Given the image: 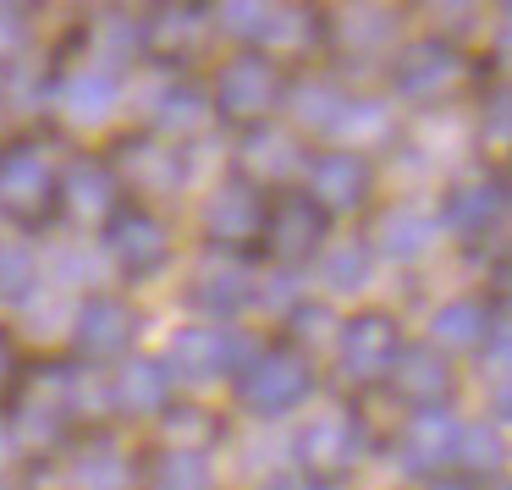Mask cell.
Masks as SVG:
<instances>
[{
  "label": "cell",
  "mask_w": 512,
  "mask_h": 490,
  "mask_svg": "<svg viewBox=\"0 0 512 490\" xmlns=\"http://www.w3.org/2000/svg\"><path fill=\"white\" fill-rule=\"evenodd\" d=\"M309 386H314V369H309V358L292 353V347H270V353H259L254 364L243 369V380H237V391H243L248 408L270 413V419L287 413V408H298V402L309 397Z\"/></svg>",
  "instance_id": "obj_1"
},
{
  "label": "cell",
  "mask_w": 512,
  "mask_h": 490,
  "mask_svg": "<svg viewBox=\"0 0 512 490\" xmlns=\"http://www.w3.org/2000/svg\"><path fill=\"white\" fill-rule=\"evenodd\" d=\"M166 358H171L166 375H182V380H221V375H232V369H243L248 342L232 331V325H188V331L171 336Z\"/></svg>",
  "instance_id": "obj_2"
},
{
  "label": "cell",
  "mask_w": 512,
  "mask_h": 490,
  "mask_svg": "<svg viewBox=\"0 0 512 490\" xmlns=\"http://www.w3.org/2000/svg\"><path fill=\"white\" fill-rule=\"evenodd\" d=\"M56 193V171L34 144H17L0 155V210H12L17 221H39Z\"/></svg>",
  "instance_id": "obj_3"
},
{
  "label": "cell",
  "mask_w": 512,
  "mask_h": 490,
  "mask_svg": "<svg viewBox=\"0 0 512 490\" xmlns=\"http://www.w3.org/2000/svg\"><path fill=\"white\" fill-rule=\"evenodd\" d=\"M397 353H402V342H397V325H391L386 314H364V320H353V325L336 331V364H342V380H380Z\"/></svg>",
  "instance_id": "obj_4"
},
{
  "label": "cell",
  "mask_w": 512,
  "mask_h": 490,
  "mask_svg": "<svg viewBox=\"0 0 512 490\" xmlns=\"http://www.w3.org/2000/svg\"><path fill=\"white\" fill-rule=\"evenodd\" d=\"M303 171H309V193H303V199H309L314 210H353L369 193V160L353 155V149H325V155H314Z\"/></svg>",
  "instance_id": "obj_5"
},
{
  "label": "cell",
  "mask_w": 512,
  "mask_h": 490,
  "mask_svg": "<svg viewBox=\"0 0 512 490\" xmlns=\"http://www.w3.org/2000/svg\"><path fill=\"white\" fill-rule=\"evenodd\" d=\"M457 430H463L457 413L419 408L408 424H402V441H397L402 468H413V474H441V468L457 457Z\"/></svg>",
  "instance_id": "obj_6"
},
{
  "label": "cell",
  "mask_w": 512,
  "mask_h": 490,
  "mask_svg": "<svg viewBox=\"0 0 512 490\" xmlns=\"http://www.w3.org/2000/svg\"><path fill=\"white\" fill-rule=\"evenodd\" d=\"M298 452H303V463L320 468V474H342V468H353L358 457H364V430H358V419L347 408H325L309 419Z\"/></svg>",
  "instance_id": "obj_7"
},
{
  "label": "cell",
  "mask_w": 512,
  "mask_h": 490,
  "mask_svg": "<svg viewBox=\"0 0 512 490\" xmlns=\"http://www.w3.org/2000/svg\"><path fill=\"white\" fill-rule=\"evenodd\" d=\"M116 105H122V83H116V72L100 67V61L67 72V83H61V116H67L72 127H105L116 116Z\"/></svg>",
  "instance_id": "obj_8"
},
{
  "label": "cell",
  "mask_w": 512,
  "mask_h": 490,
  "mask_svg": "<svg viewBox=\"0 0 512 490\" xmlns=\"http://www.w3.org/2000/svg\"><path fill=\"white\" fill-rule=\"evenodd\" d=\"M276 94H281V83H276V67H270L265 56H237V61H226V67H221V83H215V100H221V111H232V116H259V111H270V105H276Z\"/></svg>",
  "instance_id": "obj_9"
},
{
  "label": "cell",
  "mask_w": 512,
  "mask_h": 490,
  "mask_svg": "<svg viewBox=\"0 0 512 490\" xmlns=\"http://www.w3.org/2000/svg\"><path fill=\"white\" fill-rule=\"evenodd\" d=\"M265 232H270L276 259H287V265L292 259H309L325 237V210H314L303 193H292V199H276L265 210Z\"/></svg>",
  "instance_id": "obj_10"
},
{
  "label": "cell",
  "mask_w": 512,
  "mask_h": 490,
  "mask_svg": "<svg viewBox=\"0 0 512 490\" xmlns=\"http://www.w3.org/2000/svg\"><path fill=\"white\" fill-rule=\"evenodd\" d=\"M166 254H171V237H166V226H160L155 215H144V210L116 215V226H111V259L122 270L149 276V270L166 265Z\"/></svg>",
  "instance_id": "obj_11"
},
{
  "label": "cell",
  "mask_w": 512,
  "mask_h": 490,
  "mask_svg": "<svg viewBox=\"0 0 512 490\" xmlns=\"http://www.w3.org/2000/svg\"><path fill=\"white\" fill-rule=\"evenodd\" d=\"M457 56L446 45H435V39H424V45H408L397 56V67H391V78H397V89L408 94V100H435L441 89H452L457 83Z\"/></svg>",
  "instance_id": "obj_12"
},
{
  "label": "cell",
  "mask_w": 512,
  "mask_h": 490,
  "mask_svg": "<svg viewBox=\"0 0 512 490\" xmlns=\"http://www.w3.org/2000/svg\"><path fill=\"white\" fill-rule=\"evenodd\" d=\"M386 375H391V386H397L408 402H419V408H441L446 386H452L446 353H435L430 342H424V347H402V353L391 358Z\"/></svg>",
  "instance_id": "obj_13"
},
{
  "label": "cell",
  "mask_w": 512,
  "mask_h": 490,
  "mask_svg": "<svg viewBox=\"0 0 512 490\" xmlns=\"http://www.w3.org/2000/svg\"><path fill=\"white\" fill-rule=\"evenodd\" d=\"M133 309H127L122 298H89L72 309V336H78L89 353H122L127 342H133Z\"/></svg>",
  "instance_id": "obj_14"
},
{
  "label": "cell",
  "mask_w": 512,
  "mask_h": 490,
  "mask_svg": "<svg viewBox=\"0 0 512 490\" xmlns=\"http://www.w3.org/2000/svg\"><path fill=\"white\" fill-rule=\"evenodd\" d=\"M380 254L386 259H424L441 243V215L419 210V204H397V210L380 215Z\"/></svg>",
  "instance_id": "obj_15"
},
{
  "label": "cell",
  "mask_w": 512,
  "mask_h": 490,
  "mask_svg": "<svg viewBox=\"0 0 512 490\" xmlns=\"http://www.w3.org/2000/svg\"><path fill=\"white\" fill-rule=\"evenodd\" d=\"M127 177H133L138 193H177L182 177H188V155L166 138H149V144H127L122 155Z\"/></svg>",
  "instance_id": "obj_16"
},
{
  "label": "cell",
  "mask_w": 512,
  "mask_h": 490,
  "mask_svg": "<svg viewBox=\"0 0 512 490\" xmlns=\"http://www.w3.org/2000/svg\"><path fill=\"white\" fill-rule=\"evenodd\" d=\"M369 270H375L369 243H358V237H336V243L320 248V265H314V276H320L325 298H353V292L369 287Z\"/></svg>",
  "instance_id": "obj_17"
},
{
  "label": "cell",
  "mask_w": 512,
  "mask_h": 490,
  "mask_svg": "<svg viewBox=\"0 0 512 490\" xmlns=\"http://www.w3.org/2000/svg\"><path fill=\"white\" fill-rule=\"evenodd\" d=\"M210 116H215L210 94H199L193 83H160L155 105H149V122L166 133V144H171V138L199 133V127H210Z\"/></svg>",
  "instance_id": "obj_18"
},
{
  "label": "cell",
  "mask_w": 512,
  "mask_h": 490,
  "mask_svg": "<svg viewBox=\"0 0 512 490\" xmlns=\"http://www.w3.org/2000/svg\"><path fill=\"white\" fill-rule=\"evenodd\" d=\"M243 166L265 182H287L309 166V149H298V138H292L287 127H254L248 144H243Z\"/></svg>",
  "instance_id": "obj_19"
},
{
  "label": "cell",
  "mask_w": 512,
  "mask_h": 490,
  "mask_svg": "<svg viewBox=\"0 0 512 490\" xmlns=\"http://www.w3.org/2000/svg\"><path fill=\"white\" fill-rule=\"evenodd\" d=\"M204 226H210L215 237H248L265 226V199H259L248 182H226V188H215L210 199H204Z\"/></svg>",
  "instance_id": "obj_20"
},
{
  "label": "cell",
  "mask_w": 512,
  "mask_h": 490,
  "mask_svg": "<svg viewBox=\"0 0 512 490\" xmlns=\"http://www.w3.org/2000/svg\"><path fill=\"white\" fill-rule=\"evenodd\" d=\"M61 188H67V210L78 221H105L116 210V171L105 160H72Z\"/></svg>",
  "instance_id": "obj_21"
},
{
  "label": "cell",
  "mask_w": 512,
  "mask_h": 490,
  "mask_svg": "<svg viewBox=\"0 0 512 490\" xmlns=\"http://www.w3.org/2000/svg\"><path fill=\"white\" fill-rule=\"evenodd\" d=\"M166 386H171L166 364H155V358H127L111 380V402L116 408H133V413H149L166 402Z\"/></svg>",
  "instance_id": "obj_22"
},
{
  "label": "cell",
  "mask_w": 512,
  "mask_h": 490,
  "mask_svg": "<svg viewBox=\"0 0 512 490\" xmlns=\"http://www.w3.org/2000/svg\"><path fill=\"white\" fill-rule=\"evenodd\" d=\"M72 490H127L133 485V463L122 457L116 441H94L72 457Z\"/></svg>",
  "instance_id": "obj_23"
},
{
  "label": "cell",
  "mask_w": 512,
  "mask_h": 490,
  "mask_svg": "<svg viewBox=\"0 0 512 490\" xmlns=\"http://www.w3.org/2000/svg\"><path fill=\"white\" fill-rule=\"evenodd\" d=\"M485 331H490L485 303H474V298H452L430 314V347L435 353H441V347H479Z\"/></svg>",
  "instance_id": "obj_24"
},
{
  "label": "cell",
  "mask_w": 512,
  "mask_h": 490,
  "mask_svg": "<svg viewBox=\"0 0 512 490\" xmlns=\"http://www.w3.org/2000/svg\"><path fill=\"white\" fill-rule=\"evenodd\" d=\"M254 298V287H248V276L237 265H221V270H204L199 276V287H193V303H199L204 314H210V325H221V320H232L243 303Z\"/></svg>",
  "instance_id": "obj_25"
},
{
  "label": "cell",
  "mask_w": 512,
  "mask_h": 490,
  "mask_svg": "<svg viewBox=\"0 0 512 490\" xmlns=\"http://www.w3.org/2000/svg\"><path fill=\"white\" fill-rule=\"evenodd\" d=\"M39 276H50L56 287H94V281L105 276V259L94 254L83 237H67V243H56L39 259Z\"/></svg>",
  "instance_id": "obj_26"
},
{
  "label": "cell",
  "mask_w": 512,
  "mask_h": 490,
  "mask_svg": "<svg viewBox=\"0 0 512 490\" xmlns=\"http://www.w3.org/2000/svg\"><path fill=\"white\" fill-rule=\"evenodd\" d=\"M39 254L17 237H0V298L6 303H28L39 292Z\"/></svg>",
  "instance_id": "obj_27"
},
{
  "label": "cell",
  "mask_w": 512,
  "mask_h": 490,
  "mask_svg": "<svg viewBox=\"0 0 512 490\" xmlns=\"http://www.w3.org/2000/svg\"><path fill=\"white\" fill-rule=\"evenodd\" d=\"M292 116H298L303 127H314V133H331L336 127V116H342V105H347V94H342V83H331V78H309L298 94H292Z\"/></svg>",
  "instance_id": "obj_28"
},
{
  "label": "cell",
  "mask_w": 512,
  "mask_h": 490,
  "mask_svg": "<svg viewBox=\"0 0 512 490\" xmlns=\"http://www.w3.org/2000/svg\"><path fill=\"white\" fill-rule=\"evenodd\" d=\"M386 127H391V111L380 100H353L347 94V105H342V116H336V127L331 133L342 138V144H353V155L364 144H375V138H386Z\"/></svg>",
  "instance_id": "obj_29"
},
{
  "label": "cell",
  "mask_w": 512,
  "mask_h": 490,
  "mask_svg": "<svg viewBox=\"0 0 512 490\" xmlns=\"http://www.w3.org/2000/svg\"><path fill=\"white\" fill-rule=\"evenodd\" d=\"M215 468L204 452H166L155 463V490H210Z\"/></svg>",
  "instance_id": "obj_30"
},
{
  "label": "cell",
  "mask_w": 512,
  "mask_h": 490,
  "mask_svg": "<svg viewBox=\"0 0 512 490\" xmlns=\"http://www.w3.org/2000/svg\"><path fill=\"white\" fill-rule=\"evenodd\" d=\"M144 45V28L133 23V17H105L100 28H94V61L100 67H122V61H133V50Z\"/></svg>",
  "instance_id": "obj_31"
},
{
  "label": "cell",
  "mask_w": 512,
  "mask_h": 490,
  "mask_svg": "<svg viewBox=\"0 0 512 490\" xmlns=\"http://www.w3.org/2000/svg\"><path fill=\"white\" fill-rule=\"evenodd\" d=\"M61 413H67V391H56V397H28L23 413H17V430H23V441H56L61 435Z\"/></svg>",
  "instance_id": "obj_32"
},
{
  "label": "cell",
  "mask_w": 512,
  "mask_h": 490,
  "mask_svg": "<svg viewBox=\"0 0 512 490\" xmlns=\"http://www.w3.org/2000/svg\"><path fill=\"white\" fill-rule=\"evenodd\" d=\"M457 457L468 468H501V424H463L457 430Z\"/></svg>",
  "instance_id": "obj_33"
},
{
  "label": "cell",
  "mask_w": 512,
  "mask_h": 490,
  "mask_svg": "<svg viewBox=\"0 0 512 490\" xmlns=\"http://www.w3.org/2000/svg\"><path fill=\"white\" fill-rule=\"evenodd\" d=\"M166 435H171V446H177V452H204V441L215 435V419L204 408H171Z\"/></svg>",
  "instance_id": "obj_34"
},
{
  "label": "cell",
  "mask_w": 512,
  "mask_h": 490,
  "mask_svg": "<svg viewBox=\"0 0 512 490\" xmlns=\"http://www.w3.org/2000/svg\"><path fill=\"white\" fill-rule=\"evenodd\" d=\"M391 34H397V17H391V12H347V23H342V39H347V45H358V50L386 45Z\"/></svg>",
  "instance_id": "obj_35"
},
{
  "label": "cell",
  "mask_w": 512,
  "mask_h": 490,
  "mask_svg": "<svg viewBox=\"0 0 512 490\" xmlns=\"http://www.w3.org/2000/svg\"><path fill=\"white\" fill-rule=\"evenodd\" d=\"M501 210V193L496 188H463L452 193V226H463V232H474V226H485V215Z\"/></svg>",
  "instance_id": "obj_36"
},
{
  "label": "cell",
  "mask_w": 512,
  "mask_h": 490,
  "mask_svg": "<svg viewBox=\"0 0 512 490\" xmlns=\"http://www.w3.org/2000/svg\"><path fill=\"white\" fill-rule=\"evenodd\" d=\"M215 23L237 39H265V23H270V6H221Z\"/></svg>",
  "instance_id": "obj_37"
},
{
  "label": "cell",
  "mask_w": 512,
  "mask_h": 490,
  "mask_svg": "<svg viewBox=\"0 0 512 490\" xmlns=\"http://www.w3.org/2000/svg\"><path fill=\"white\" fill-rule=\"evenodd\" d=\"M331 314L325 309H298V336L303 342H336V331H331Z\"/></svg>",
  "instance_id": "obj_38"
},
{
  "label": "cell",
  "mask_w": 512,
  "mask_h": 490,
  "mask_svg": "<svg viewBox=\"0 0 512 490\" xmlns=\"http://www.w3.org/2000/svg\"><path fill=\"white\" fill-rule=\"evenodd\" d=\"M193 28H204V17H199V12H166V17L155 23V34L171 45V39H188Z\"/></svg>",
  "instance_id": "obj_39"
},
{
  "label": "cell",
  "mask_w": 512,
  "mask_h": 490,
  "mask_svg": "<svg viewBox=\"0 0 512 490\" xmlns=\"http://www.w3.org/2000/svg\"><path fill=\"white\" fill-rule=\"evenodd\" d=\"M17 45H23V12L0 6V56H12Z\"/></svg>",
  "instance_id": "obj_40"
},
{
  "label": "cell",
  "mask_w": 512,
  "mask_h": 490,
  "mask_svg": "<svg viewBox=\"0 0 512 490\" xmlns=\"http://www.w3.org/2000/svg\"><path fill=\"white\" fill-rule=\"evenodd\" d=\"M259 490H320V485H314L309 474H298V468H281V474H270Z\"/></svg>",
  "instance_id": "obj_41"
},
{
  "label": "cell",
  "mask_w": 512,
  "mask_h": 490,
  "mask_svg": "<svg viewBox=\"0 0 512 490\" xmlns=\"http://www.w3.org/2000/svg\"><path fill=\"white\" fill-rule=\"evenodd\" d=\"M287 298H292V276H276V287L259 292V303H287Z\"/></svg>",
  "instance_id": "obj_42"
},
{
  "label": "cell",
  "mask_w": 512,
  "mask_h": 490,
  "mask_svg": "<svg viewBox=\"0 0 512 490\" xmlns=\"http://www.w3.org/2000/svg\"><path fill=\"white\" fill-rule=\"evenodd\" d=\"M6 369H12V353H6V342H0V380H6Z\"/></svg>",
  "instance_id": "obj_43"
},
{
  "label": "cell",
  "mask_w": 512,
  "mask_h": 490,
  "mask_svg": "<svg viewBox=\"0 0 512 490\" xmlns=\"http://www.w3.org/2000/svg\"><path fill=\"white\" fill-rule=\"evenodd\" d=\"M6 452H12V435H6V430H0V457H6Z\"/></svg>",
  "instance_id": "obj_44"
},
{
  "label": "cell",
  "mask_w": 512,
  "mask_h": 490,
  "mask_svg": "<svg viewBox=\"0 0 512 490\" xmlns=\"http://www.w3.org/2000/svg\"><path fill=\"white\" fill-rule=\"evenodd\" d=\"M441 490H463V485H441Z\"/></svg>",
  "instance_id": "obj_45"
},
{
  "label": "cell",
  "mask_w": 512,
  "mask_h": 490,
  "mask_svg": "<svg viewBox=\"0 0 512 490\" xmlns=\"http://www.w3.org/2000/svg\"><path fill=\"white\" fill-rule=\"evenodd\" d=\"M0 490H6V485H0Z\"/></svg>",
  "instance_id": "obj_46"
}]
</instances>
